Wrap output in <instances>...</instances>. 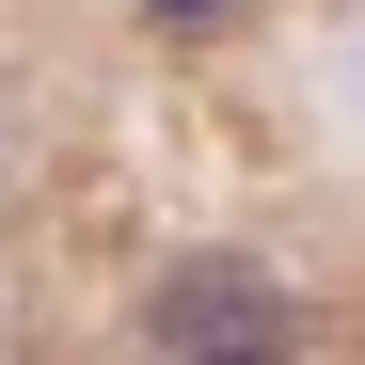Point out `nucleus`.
<instances>
[{
	"mask_svg": "<svg viewBox=\"0 0 365 365\" xmlns=\"http://www.w3.org/2000/svg\"><path fill=\"white\" fill-rule=\"evenodd\" d=\"M159 16H175V32H191V16H222V0H159Z\"/></svg>",
	"mask_w": 365,
	"mask_h": 365,
	"instance_id": "2",
	"label": "nucleus"
},
{
	"mask_svg": "<svg viewBox=\"0 0 365 365\" xmlns=\"http://www.w3.org/2000/svg\"><path fill=\"white\" fill-rule=\"evenodd\" d=\"M128 349L143 365H302V286L255 238H175L128 286Z\"/></svg>",
	"mask_w": 365,
	"mask_h": 365,
	"instance_id": "1",
	"label": "nucleus"
}]
</instances>
